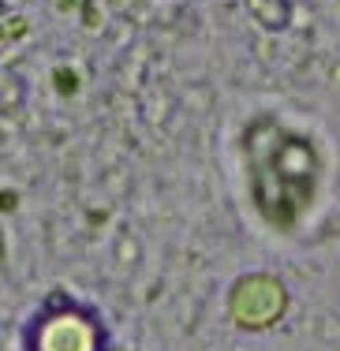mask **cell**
Returning a JSON list of instances; mask_svg holds the SVG:
<instances>
[{
    "mask_svg": "<svg viewBox=\"0 0 340 351\" xmlns=\"http://www.w3.org/2000/svg\"><path fill=\"white\" fill-rule=\"evenodd\" d=\"M27 351H105L101 322L86 306L56 299L34 314L27 329Z\"/></svg>",
    "mask_w": 340,
    "mask_h": 351,
    "instance_id": "cell-1",
    "label": "cell"
}]
</instances>
